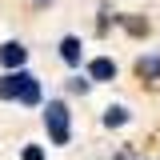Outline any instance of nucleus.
<instances>
[{
	"label": "nucleus",
	"mask_w": 160,
	"mask_h": 160,
	"mask_svg": "<svg viewBox=\"0 0 160 160\" xmlns=\"http://www.w3.org/2000/svg\"><path fill=\"white\" fill-rule=\"evenodd\" d=\"M44 128H48V140H52V144H68L72 124H68V104H64V100H48V108H44Z\"/></svg>",
	"instance_id": "obj_1"
},
{
	"label": "nucleus",
	"mask_w": 160,
	"mask_h": 160,
	"mask_svg": "<svg viewBox=\"0 0 160 160\" xmlns=\"http://www.w3.org/2000/svg\"><path fill=\"white\" fill-rule=\"evenodd\" d=\"M16 100L28 104V108L40 104V80L32 76V72H24V68H16Z\"/></svg>",
	"instance_id": "obj_2"
},
{
	"label": "nucleus",
	"mask_w": 160,
	"mask_h": 160,
	"mask_svg": "<svg viewBox=\"0 0 160 160\" xmlns=\"http://www.w3.org/2000/svg\"><path fill=\"white\" fill-rule=\"evenodd\" d=\"M0 60H4V68H24V60H28V48L12 40V44H4V48H0Z\"/></svg>",
	"instance_id": "obj_3"
},
{
	"label": "nucleus",
	"mask_w": 160,
	"mask_h": 160,
	"mask_svg": "<svg viewBox=\"0 0 160 160\" xmlns=\"http://www.w3.org/2000/svg\"><path fill=\"white\" fill-rule=\"evenodd\" d=\"M88 76H92V80H112V76H116V64H112L108 56H96L92 64H88Z\"/></svg>",
	"instance_id": "obj_4"
},
{
	"label": "nucleus",
	"mask_w": 160,
	"mask_h": 160,
	"mask_svg": "<svg viewBox=\"0 0 160 160\" xmlns=\"http://www.w3.org/2000/svg\"><path fill=\"white\" fill-rule=\"evenodd\" d=\"M60 56L68 60V64H80V56H84V44H80L76 36H64V40H60Z\"/></svg>",
	"instance_id": "obj_5"
},
{
	"label": "nucleus",
	"mask_w": 160,
	"mask_h": 160,
	"mask_svg": "<svg viewBox=\"0 0 160 160\" xmlns=\"http://www.w3.org/2000/svg\"><path fill=\"white\" fill-rule=\"evenodd\" d=\"M104 124H108V128H120V124H128V108H124V104H112V108H104Z\"/></svg>",
	"instance_id": "obj_6"
},
{
	"label": "nucleus",
	"mask_w": 160,
	"mask_h": 160,
	"mask_svg": "<svg viewBox=\"0 0 160 160\" xmlns=\"http://www.w3.org/2000/svg\"><path fill=\"white\" fill-rule=\"evenodd\" d=\"M136 72H140V76H160V56L140 60V64H136Z\"/></svg>",
	"instance_id": "obj_7"
},
{
	"label": "nucleus",
	"mask_w": 160,
	"mask_h": 160,
	"mask_svg": "<svg viewBox=\"0 0 160 160\" xmlns=\"http://www.w3.org/2000/svg\"><path fill=\"white\" fill-rule=\"evenodd\" d=\"M88 88H92V76H72L68 80V92H76V96H84Z\"/></svg>",
	"instance_id": "obj_8"
},
{
	"label": "nucleus",
	"mask_w": 160,
	"mask_h": 160,
	"mask_svg": "<svg viewBox=\"0 0 160 160\" xmlns=\"http://www.w3.org/2000/svg\"><path fill=\"white\" fill-rule=\"evenodd\" d=\"M24 160H44V152L40 148H24Z\"/></svg>",
	"instance_id": "obj_9"
},
{
	"label": "nucleus",
	"mask_w": 160,
	"mask_h": 160,
	"mask_svg": "<svg viewBox=\"0 0 160 160\" xmlns=\"http://www.w3.org/2000/svg\"><path fill=\"white\" fill-rule=\"evenodd\" d=\"M32 4H52V0H32Z\"/></svg>",
	"instance_id": "obj_10"
}]
</instances>
